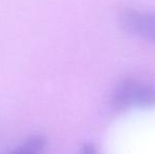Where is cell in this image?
<instances>
[{
	"instance_id": "obj_1",
	"label": "cell",
	"mask_w": 155,
	"mask_h": 154,
	"mask_svg": "<svg viewBox=\"0 0 155 154\" xmlns=\"http://www.w3.org/2000/svg\"><path fill=\"white\" fill-rule=\"evenodd\" d=\"M113 105L118 109L155 107V86L141 80H121L112 94Z\"/></svg>"
},
{
	"instance_id": "obj_2",
	"label": "cell",
	"mask_w": 155,
	"mask_h": 154,
	"mask_svg": "<svg viewBox=\"0 0 155 154\" xmlns=\"http://www.w3.org/2000/svg\"><path fill=\"white\" fill-rule=\"evenodd\" d=\"M121 30L133 36L155 42V13L127 8L119 15Z\"/></svg>"
},
{
	"instance_id": "obj_3",
	"label": "cell",
	"mask_w": 155,
	"mask_h": 154,
	"mask_svg": "<svg viewBox=\"0 0 155 154\" xmlns=\"http://www.w3.org/2000/svg\"><path fill=\"white\" fill-rule=\"evenodd\" d=\"M47 138L41 134H34L25 138L6 154H40L45 150Z\"/></svg>"
},
{
	"instance_id": "obj_4",
	"label": "cell",
	"mask_w": 155,
	"mask_h": 154,
	"mask_svg": "<svg viewBox=\"0 0 155 154\" xmlns=\"http://www.w3.org/2000/svg\"><path fill=\"white\" fill-rule=\"evenodd\" d=\"M78 154H98L96 150L95 146L91 143H87V144L82 145L81 148L79 149Z\"/></svg>"
}]
</instances>
